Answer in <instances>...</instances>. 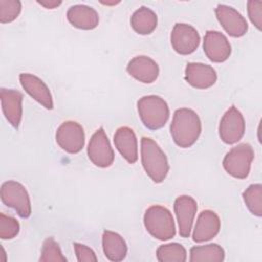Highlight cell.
I'll list each match as a JSON object with an SVG mask.
<instances>
[{
    "label": "cell",
    "mask_w": 262,
    "mask_h": 262,
    "mask_svg": "<svg viewBox=\"0 0 262 262\" xmlns=\"http://www.w3.org/2000/svg\"><path fill=\"white\" fill-rule=\"evenodd\" d=\"M137 111L143 125L150 130L164 127L170 115L167 102L158 95H145L139 98Z\"/></svg>",
    "instance_id": "3957f363"
},
{
    "label": "cell",
    "mask_w": 262,
    "mask_h": 262,
    "mask_svg": "<svg viewBox=\"0 0 262 262\" xmlns=\"http://www.w3.org/2000/svg\"><path fill=\"white\" fill-rule=\"evenodd\" d=\"M253 160V147L249 143H241L225 155L222 165L229 175L237 179H244L250 173Z\"/></svg>",
    "instance_id": "5b68a950"
},
{
    "label": "cell",
    "mask_w": 262,
    "mask_h": 262,
    "mask_svg": "<svg viewBox=\"0 0 262 262\" xmlns=\"http://www.w3.org/2000/svg\"><path fill=\"white\" fill-rule=\"evenodd\" d=\"M127 72L137 81L150 84L157 80L160 70L154 59L146 55H138L128 62Z\"/></svg>",
    "instance_id": "9a60e30c"
},
{
    "label": "cell",
    "mask_w": 262,
    "mask_h": 262,
    "mask_svg": "<svg viewBox=\"0 0 262 262\" xmlns=\"http://www.w3.org/2000/svg\"><path fill=\"white\" fill-rule=\"evenodd\" d=\"M55 139L57 144L67 152L78 154L85 144L84 129L75 121H66L57 128Z\"/></svg>",
    "instance_id": "ba28073f"
},
{
    "label": "cell",
    "mask_w": 262,
    "mask_h": 262,
    "mask_svg": "<svg viewBox=\"0 0 262 262\" xmlns=\"http://www.w3.org/2000/svg\"><path fill=\"white\" fill-rule=\"evenodd\" d=\"M38 4L44 6L45 8H48V9H53L57 6H59L61 4V1H54V0H44V1H37Z\"/></svg>",
    "instance_id": "4dcf8cb0"
},
{
    "label": "cell",
    "mask_w": 262,
    "mask_h": 262,
    "mask_svg": "<svg viewBox=\"0 0 262 262\" xmlns=\"http://www.w3.org/2000/svg\"><path fill=\"white\" fill-rule=\"evenodd\" d=\"M216 17L225 32L231 37H242L248 31V24L245 17L233 7L218 4L215 9Z\"/></svg>",
    "instance_id": "8fae6325"
},
{
    "label": "cell",
    "mask_w": 262,
    "mask_h": 262,
    "mask_svg": "<svg viewBox=\"0 0 262 262\" xmlns=\"http://www.w3.org/2000/svg\"><path fill=\"white\" fill-rule=\"evenodd\" d=\"M220 230V219L218 215L211 210H204L200 213L193 233L192 239L195 243H203L215 237Z\"/></svg>",
    "instance_id": "ac0fdd59"
},
{
    "label": "cell",
    "mask_w": 262,
    "mask_h": 262,
    "mask_svg": "<svg viewBox=\"0 0 262 262\" xmlns=\"http://www.w3.org/2000/svg\"><path fill=\"white\" fill-rule=\"evenodd\" d=\"M77 260L79 262H96L97 257L92 249L87 247L86 245L75 243L74 244Z\"/></svg>",
    "instance_id": "f546056e"
},
{
    "label": "cell",
    "mask_w": 262,
    "mask_h": 262,
    "mask_svg": "<svg viewBox=\"0 0 262 262\" xmlns=\"http://www.w3.org/2000/svg\"><path fill=\"white\" fill-rule=\"evenodd\" d=\"M1 201L7 207L16 211L21 218H28L31 215V201L26 187L14 180H8L1 185Z\"/></svg>",
    "instance_id": "8992f818"
},
{
    "label": "cell",
    "mask_w": 262,
    "mask_h": 262,
    "mask_svg": "<svg viewBox=\"0 0 262 262\" xmlns=\"http://www.w3.org/2000/svg\"><path fill=\"white\" fill-rule=\"evenodd\" d=\"M202 131V123L199 115L186 107L178 108L173 115L170 125V132L174 142L182 147L187 148L194 144Z\"/></svg>",
    "instance_id": "6da1fadb"
},
{
    "label": "cell",
    "mask_w": 262,
    "mask_h": 262,
    "mask_svg": "<svg viewBox=\"0 0 262 262\" xmlns=\"http://www.w3.org/2000/svg\"><path fill=\"white\" fill-rule=\"evenodd\" d=\"M186 250L178 243L162 245L157 249V259L160 262H185Z\"/></svg>",
    "instance_id": "cb8c5ba5"
},
{
    "label": "cell",
    "mask_w": 262,
    "mask_h": 262,
    "mask_svg": "<svg viewBox=\"0 0 262 262\" xmlns=\"http://www.w3.org/2000/svg\"><path fill=\"white\" fill-rule=\"evenodd\" d=\"M39 260L41 262H67V258L62 255L58 244L53 237H48L44 241Z\"/></svg>",
    "instance_id": "484cf974"
},
{
    "label": "cell",
    "mask_w": 262,
    "mask_h": 262,
    "mask_svg": "<svg viewBox=\"0 0 262 262\" xmlns=\"http://www.w3.org/2000/svg\"><path fill=\"white\" fill-rule=\"evenodd\" d=\"M185 80L194 88L207 89L216 83L217 74L209 64L188 62L185 68Z\"/></svg>",
    "instance_id": "2e32d148"
},
{
    "label": "cell",
    "mask_w": 262,
    "mask_h": 262,
    "mask_svg": "<svg viewBox=\"0 0 262 262\" xmlns=\"http://www.w3.org/2000/svg\"><path fill=\"white\" fill-rule=\"evenodd\" d=\"M243 199L253 215L262 216V185L260 183L251 184L243 192Z\"/></svg>",
    "instance_id": "d4e9b609"
},
{
    "label": "cell",
    "mask_w": 262,
    "mask_h": 262,
    "mask_svg": "<svg viewBox=\"0 0 262 262\" xmlns=\"http://www.w3.org/2000/svg\"><path fill=\"white\" fill-rule=\"evenodd\" d=\"M189 254L190 262H222L225 257L224 250L217 244L194 246Z\"/></svg>",
    "instance_id": "603a6c76"
},
{
    "label": "cell",
    "mask_w": 262,
    "mask_h": 262,
    "mask_svg": "<svg viewBox=\"0 0 262 262\" xmlns=\"http://www.w3.org/2000/svg\"><path fill=\"white\" fill-rule=\"evenodd\" d=\"M203 48L207 57L214 62L225 61L231 53V46L227 38L218 31H207Z\"/></svg>",
    "instance_id": "7c38bea8"
},
{
    "label": "cell",
    "mask_w": 262,
    "mask_h": 262,
    "mask_svg": "<svg viewBox=\"0 0 262 262\" xmlns=\"http://www.w3.org/2000/svg\"><path fill=\"white\" fill-rule=\"evenodd\" d=\"M0 99L6 120L12 127L18 128L23 117V94L14 89L1 88Z\"/></svg>",
    "instance_id": "e0dca14e"
},
{
    "label": "cell",
    "mask_w": 262,
    "mask_h": 262,
    "mask_svg": "<svg viewBox=\"0 0 262 262\" xmlns=\"http://www.w3.org/2000/svg\"><path fill=\"white\" fill-rule=\"evenodd\" d=\"M141 163L149 178L161 183L169 172V164L165 152L159 144L149 137L141 138Z\"/></svg>",
    "instance_id": "7a4b0ae2"
},
{
    "label": "cell",
    "mask_w": 262,
    "mask_h": 262,
    "mask_svg": "<svg viewBox=\"0 0 262 262\" xmlns=\"http://www.w3.org/2000/svg\"><path fill=\"white\" fill-rule=\"evenodd\" d=\"M146 230L155 238L168 241L175 236V223L171 212L160 205H154L146 209L143 216Z\"/></svg>",
    "instance_id": "277c9868"
},
{
    "label": "cell",
    "mask_w": 262,
    "mask_h": 262,
    "mask_svg": "<svg viewBox=\"0 0 262 262\" xmlns=\"http://www.w3.org/2000/svg\"><path fill=\"white\" fill-rule=\"evenodd\" d=\"M19 82L25 91L36 101L47 110L53 108L52 95L47 85L37 76L23 73L19 75Z\"/></svg>",
    "instance_id": "5bb4252c"
},
{
    "label": "cell",
    "mask_w": 262,
    "mask_h": 262,
    "mask_svg": "<svg viewBox=\"0 0 262 262\" xmlns=\"http://www.w3.org/2000/svg\"><path fill=\"white\" fill-rule=\"evenodd\" d=\"M101 3L106 4V5H112V4H117V3H119V1H118V2H115V1H113V2H102V1H101Z\"/></svg>",
    "instance_id": "1f68e13d"
},
{
    "label": "cell",
    "mask_w": 262,
    "mask_h": 262,
    "mask_svg": "<svg viewBox=\"0 0 262 262\" xmlns=\"http://www.w3.org/2000/svg\"><path fill=\"white\" fill-rule=\"evenodd\" d=\"M247 9L251 23L260 31L262 28V1H248Z\"/></svg>",
    "instance_id": "f1b7e54d"
},
{
    "label": "cell",
    "mask_w": 262,
    "mask_h": 262,
    "mask_svg": "<svg viewBox=\"0 0 262 262\" xmlns=\"http://www.w3.org/2000/svg\"><path fill=\"white\" fill-rule=\"evenodd\" d=\"M245 133V120L242 113L234 106H230L223 115L219 123V136L227 144L236 143Z\"/></svg>",
    "instance_id": "9c48e42d"
},
{
    "label": "cell",
    "mask_w": 262,
    "mask_h": 262,
    "mask_svg": "<svg viewBox=\"0 0 262 262\" xmlns=\"http://www.w3.org/2000/svg\"><path fill=\"white\" fill-rule=\"evenodd\" d=\"M21 10L18 0H0V21L2 24L13 21Z\"/></svg>",
    "instance_id": "4316f807"
},
{
    "label": "cell",
    "mask_w": 262,
    "mask_h": 262,
    "mask_svg": "<svg viewBox=\"0 0 262 262\" xmlns=\"http://www.w3.org/2000/svg\"><path fill=\"white\" fill-rule=\"evenodd\" d=\"M67 18L72 26L81 30H92L99 23L97 11L85 4H76L67 11Z\"/></svg>",
    "instance_id": "ffe728a7"
},
{
    "label": "cell",
    "mask_w": 262,
    "mask_h": 262,
    "mask_svg": "<svg viewBox=\"0 0 262 262\" xmlns=\"http://www.w3.org/2000/svg\"><path fill=\"white\" fill-rule=\"evenodd\" d=\"M19 232L18 221L3 213L0 214V237L2 239H11Z\"/></svg>",
    "instance_id": "83f0119b"
},
{
    "label": "cell",
    "mask_w": 262,
    "mask_h": 262,
    "mask_svg": "<svg viewBox=\"0 0 262 262\" xmlns=\"http://www.w3.org/2000/svg\"><path fill=\"white\" fill-rule=\"evenodd\" d=\"M102 249L105 257L110 261L119 262L127 255V245L125 239L117 232L104 230L102 233Z\"/></svg>",
    "instance_id": "44dd1931"
},
{
    "label": "cell",
    "mask_w": 262,
    "mask_h": 262,
    "mask_svg": "<svg viewBox=\"0 0 262 262\" xmlns=\"http://www.w3.org/2000/svg\"><path fill=\"white\" fill-rule=\"evenodd\" d=\"M89 160L99 168H107L114 163L115 154L102 127L91 136L87 147Z\"/></svg>",
    "instance_id": "52a82bcc"
},
{
    "label": "cell",
    "mask_w": 262,
    "mask_h": 262,
    "mask_svg": "<svg viewBox=\"0 0 262 262\" xmlns=\"http://www.w3.org/2000/svg\"><path fill=\"white\" fill-rule=\"evenodd\" d=\"M114 143L119 152L128 163L134 164L137 161V139L134 131L131 128L127 126L118 128L114 134Z\"/></svg>",
    "instance_id": "d6986e66"
},
{
    "label": "cell",
    "mask_w": 262,
    "mask_h": 262,
    "mask_svg": "<svg viewBox=\"0 0 262 262\" xmlns=\"http://www.w3.org/2000/svg\"><path fill=\"white\" fill-rule=\"evenodd\" d=\"M170 39L173 49L182 55L194 52L201 41V37L196 29L190 25L182 23H177L174 26Z\"/></svg>",
    "instance_id": "30bf717a"
},
{
    "label": "cell",
    "mask_w": 262,
    "mask_h": 262,
    "mask_svg": "<svg viewBox=\"0 0 262 262\" xmlns=\"http://www.w3.org/2000/svg\"><path fill=\"white\" fill-rule=\"evenodd\" d=\"M198 210L195 200L189 195H180L174 202V211L178 221L179 234L182 237L190 235L193 219Z\"/></svg>",
    "instance_id": "4fadbf2b"
},
{
    "label": "cell",
    "mask_w": 262,
    "mask_h": 262,
    "mask_svg": "<svg viewBox=\"0 0 262 262\" xmlns=\"http://www.w3.org/2000/svg\"><path fill=\"white\" fill-rule=\"evenodd\" d=\"M130 24L132 29L137 34L148 35L156 29L158 24V16L150 8L141 6L133 12L130 18Z\"/></svg>",
    "instance_id": "7402d4cb"
}]
</instances>
